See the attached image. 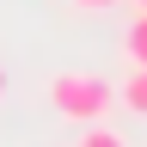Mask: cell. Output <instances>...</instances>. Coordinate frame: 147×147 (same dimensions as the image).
Wrapping results in <instances>:
<instances>
[{
  "label": "cell",
  "mask_w": 147,
  "mask_h": 147,
  "mask_svg": "<svg viewBox=\"0 0 147 147\" xmlns=\"http://www.w3.org/2000/svg\"><path fill=\"white\" fill-rule=\"evenodd\" d=\"M49 104L61 110V117H74V123H104L110 104H117V92H110V80H98V74H55L49 80Z\"/></svg>",
  "instance_id": "cell-1"
},
{
  "label": "cell",
  "mask_w": 147,
  "mask_h": 147,
  "mask_svg": "<svg viewBox=\"0 0 147 147\" xmlns=\"http://www.w3.org/2000/svg\"><path fill=\"white\" fill-rule=\"evenodd\" d=\"M117 104H123V110H135V117H147V67H135V74L123 80V92H117Z\"/></svg>",
  "instance_id": "cell-2"
},
{
  "label": "cell",
  "mask_w": 147,
  "mask_h": 147,
  "mask_svg": "<svg viewBox=\"0 0 147 147\" xmlns=\"http://www.w3.org/2000/svg\"><path fill=\"white\" fill-rule=\"evenodd\" d=\"M123 49H129V61H135V67H147V12L135 18V25H129V37H123Z\"/></svg>",
  "instance_id": "cell-3"
},
{
  "label": "cell",
  "mask_w": 147,
  "mask_h": 147,
  "mask_svg": "<svg viewBox=\"0 0 147 147\" xmlns=\"http://www.w3.org/2000/svg\"><path fill=\"white\" fill-rule=\"evenodd\" d=\"M74 147H129V141L117 135V129H98V123H86V135L74 141Z\"/></svg>",
  "instance_id": "cell-4"
},
{
  "label": "cell",
  "mask_w": 147,
  "mask_h": 147,
  "mask_svg": "<svg viewBox=\"0 0 147 147\" xmlns=\"http://www.w3.org/2000/svg\"><path fill=\"white\" fill-rule=\"evenodd\" d=\"M74 6H86V12H104V6H117V0H74Z\"/></svg>",
  "instance_id": "cell-5"
},
{
  "label": "cell",
  "mask_w": 147,
  "mask_h": 147,
  "mask_svg": "<svg viewBox=\"0 0 147 147\" xmlns=\"http://www.w3.org/2000/svg\"><path fill=\"white\" fill-rule=\"evenodd\" d=\"M0 98H6V74H0Z\"/></svg>",
  "instance_id": "cell-6"
},
{
  "label": "cell",
  "mask_w": 147,
  "mask_h": 147,
  "mask_svg": "<svg viewBox=\"0 0 147 147\" xmlns=\"http://www.w3.org/2000/svg\"><path fill=\"white\" fill-rule=\"evenodd\" d=\"M141 12H147V0H141Z\"/></svg>",
  "instance_id": "cell-7"
}]
</instances>
